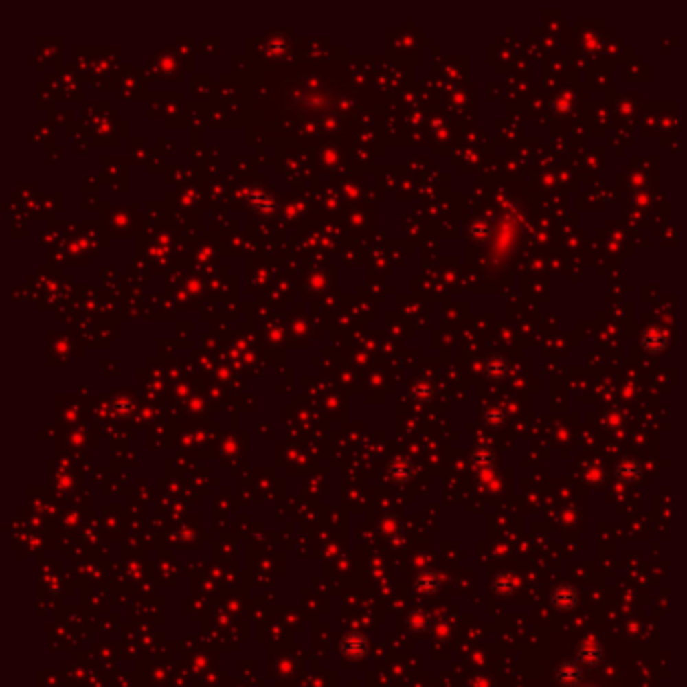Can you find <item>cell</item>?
Wrapping results in <instances>:
<instances>
[{
	"mask_svg": "<svg viewBox=\"0 0 687 687\" xmlns=\"http://www.w3.org/2000/svg\"><path fill=\"white\" fill-rule=\"evenodd\" d=\"M343 651H345L349 657H361V655L367 651V641H365V637L359 635V633L347 635L345 641H343Z\"/></svg>",
	"mask_w": 687,
	"mask_h": 687,
	"instance_id": "obj_1",
	"label": "cell"
}]
</instances>
